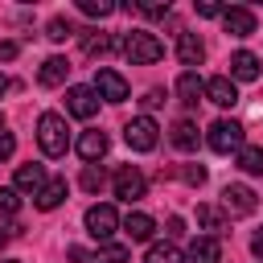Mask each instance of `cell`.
I'll return each instance as SVG.
<instances>
[{
  "instance_id": "cell-8",
  "label": "cell",
  "mask_w": 263,
  "mask_h": 263,
  "mask_svg": "<svg viewBox=\"0 0 263 263\" xmlns=\"http://www.w3.org/2000/svg\"><path fill=\"white\" fill-rule=\"evenodd\" d=\"M255 189H247V185H226L222 189V214H230V218H247V214H255Z\"/></svg>"
},
{
  "instance_id": "cell-16",
  "label": "cell",
  "mask_w": 263,
  "mask_h": 263,
  "mask_svg": "<svg viewBox=\"0 0 263 263\" xmlns=\"http://www.w3.org/2000/svg\"><path fill=\"white\" fill-rule=\"evenodd\" d=\"M205 99V82L197 78V70H185L181 78H177V103H185V107H197Z\"/></svg>"
},
{
  "instance_id": "cell-32",
  "label": "cell",
  "mask_w": 263,
  "mask_h": 263,
  "mask_svg": "<svg viewBox=\"0 0 263 263\" xmlns=\"http://www.w3.org/2000/svg\"><path fill=\"white\" fill-rule=\"evenodd\" d=\"M181 181H185V185H201V181H205V168H201V164H185V168H181Z\"/></svg>"
},
{
  "instance_id": "cell-29",
  "label": "cell",
  "mask_w": 263,
  "mask_h": 263,
  "mask_svg": "<svg viewBox=\"0 0 263 263\" xmlns=\"http://www.w3.org/2000/svg\"><path fill=\"white\" fill-rule=\"evenodd\" d=\"M16 210H21V193H16L12 185H8V189H0V218H12Z\"/></svg>"
},
{
  "instance_id": "cell-33",
  "label": "cell",
  "mask_w": 263,
  "mask_h": 263,
  "mask_svg": "<svg viewBox=\"0 0 263 263\" xmlns=\"http://www.w3.org/2000/svg\"><path fill=\"white\" fill-rule=\"evenodd\" d=\"M16 152V140H12V132H0V160H8Z\"/></svg>"
},
{
  "instance_id": "cell-37",
  "label": "cell",
  "mask_w": 263,
  "mask_h": 263,
  "mask_svg": "<svg viewBox=\"0 0 263 263\" xmlns=\"http://www.w3.org/2000/svg\"><path fill=\"white\" fill-rule=\"evenodd\" d=\"M70 259H74V263H90V251H86V247H70Z\"/></svg>"
},
{
  "instance_id": "cell-35",
  "label": "cell",
  "mask_w": 263,
  "mask_h": 263,
  "mask_svg": "<svg viewBox=\"0 0 263 263\" xmlns=\"http://www.w3.org/2000/svg\"><path fill=\"white\" fill-rule=\"evenodd\" d=\"M16 49H21L16 41H0V62H12V58H16Z\"/></svg>"
},
{
  "instance_id": "cell-43",
  "label": "cell",
  "mask_w": 263,
  "mask_h": 263,
  "mask_svg": "<svg viewBox=\"0 0 263 263\" xmlns=\"http://www.w3.org/2000/svg\"><path fill=\"white\" fill-rule=\"evenodd\" d=\"M8 263H16V259H8Z\"/></svg>"
},
{
  "instance_id": "cell-15",
  "label": "cell",
  "mask_w": 263,
  "mask_h": 263,
  "mask_svg": "<svg viewBox=\"0 0 263 263\" xmlns=\"http://www.w3.org/2000/svg\"><path fill=\"white\" fill-rule=\"evenodd\" d=\"M205 99L218 103V107H234V103H238V86H234V78H230V74L210 78V82H205Z\"/></svg>"
},
{
  "instance_id": "cell-30",
  "label": "cell",
  "mask_w": 263,
  "mask_h": 263,
  "mask_svg": "<svg viewBox=\"0 0 263 263\" xmlns=\"http://www.w3.org/2000/svg\"><path fill=\"white\" fill-rule=\"evenodd\" d=\"M132 8L144 12V16H168V0H136Z\"/></svg>"
},
{
  "instance_id": "cell-11",
  "label": "cell",
  "mask_w": 263,
  "mask_h": 263,
  "mask_svg": "<svg viewBox=\"0 0 263 263\" xmlns=\"http://www.w3.org/2000/svg\"><path fill=\"white\" fill-rule=\"evenodd\" d=\"M259 74H263V62H259L251 49L230 53V78H234V82H255Z\"/></svg>"
},
{
  "instance_id": "cell-10",
  "label": "cell",
  "mask_w": 263,
  "mask_h": 263,
  "mask_svg": "<svg viewBox=\"0 0 263 263\" xmlns=\"http://www.w3.org/2000/svg\"><path fill=\"white\" fill-rule=\"evenodd\" d=\"M222 29H226L230 37H251V33H255V12L230 4V8H222Z\"/></svg>"
},
{
  "instance_id": "cell-4",
  "label": "cell",
  "mask_w": 263,
  "mask_h": 263,
  "mask_svg": "<svg viewBox=\"0 0 263 263\" xmlns=\"http://www.w3.org/2000/svg\"><path fill=\"white\" fill-rule=\"evenodd\" d=\"M82 222H86V234H90V238H99L103 247H107V242H111V234L123 226V222H119V214H115V205H107V201L90 205Z\"/></svg>"
},
{
  "instance_id": "cell-27",
  "label": "cell",
  "mask_w": 263,
  "mask_h": 263,
  "mask_svg": "<svg viewBox=\"0 0 263 263\" xmlns=\"http://www.w3.org/2000/svg\"><path fill=\"white\" fill-rule=\"evenodd\" d=\"M103 185H107L103 164H82V189H86V193H99Z\"/></svg>"
},
{
  "instance_id": "cell-34",
  "label": "cell",
  "mask_w": 263,
  "mask_h": 263,
  "mask_svg": "<svg viewBox=\"0 0 263 263\" xmlns=\"http://www.w3.org/2000/svg\"><path fill=\"white\" fill-rule=\"evenodd\" d=\"M197 16H222V4H214V0H197Z\"/></svg>"
},
{
  "instance_id": "cell-24",
  "label": "cell",
  "mask_w": 263,
  "mask_h": 263,
  "mask_svg": "<svg viewBox=\"0 0 263 263\" xmlns=\"http://www.w3.org/2000/svg\"><path fill=\"white\" fill-rule=\"evenodd\" d=\"M90 263H132V251L119 247V242H107V247H99L90 255Z\"/></svg>"
},
{
  "instance_id": "cell-39",
  "label": "cell",
  "mask_w": 263,
  "mask_h": 263,
  "mask_svg": "<svg viewBox=\"0 0 263 263\" xmlns=\"http://www.w3.org/2000/svg\"><path fill=\"white\" fill-rule=\"evenodd\" d=\"M181 230H185V222H181V218H168V234H173V238H177V234H181Z\"/></svg>"
},
{
  "instance_id": "cell-36",
  "label": "cell",
  "mask_w": 263,
  "mask_h": 263,
  "mask_svg": "<svg viewBox=\"0 0 263 263\" xmlns=\"http://www.w3.org/2000/svg\"><path fill=\"white\" fill-rule=\"evenodd\" d=\"M160 103H164V90H148V95H144V107H148V111L160 107Z\"/></svg>"
},
{
  "instance_id": "cell-28",
  "label": "cell",
  "mask_w": 263,
  "mask_h": 263,
  "mask_svg": "<svg viewBox=\"0 0 263 263\" xmlns=\"http://www.w3.org/2000/svg\"><path fill=\"white\" fill-rule=\"evenodd\" d=\"M78 8H82L86 16H111L119 4H115V0H78Z\"/></svg>"
},
{
  "instance_id": "cell-1",
  "label": "cell",
  "mask_w": 263,
  "mask_h": 263,
  "mask_svg": "<svg viewBox=\"0 0 263 263\" xmlns=\"http://www.w3.org/2000/svg\"><path fill=\"white\" fill-rule=\"evenodd\" d=\"M37 144H41V152H45V156H66V148H70V127H66V115L45 111V115L37 119Z\"/></svg>"
},
{
  "instance_id": "cell-18",
  "label": "cell",
  "mask_w": 263,
  "mask_h": 263,
  "mask_svg": "<svg viewBox=\"0 0 263 263\" xmlns=\"http://www.w3.org/2000/svg\"><path fill=\"white\" fill-rule=\"evenodd\" d=\"M119 230H123L132 242H148V238H152V230H156V222H152L144 210H132V214L123 218V226H119Z\"/></svg>"
},
{
  "instance_id": "cell-14",
  "label": "cell",
  "mask_w": 263,
  "mask_h": 263,
  "mask_svg": "<svg viewBox=\"0 0 263 263\" xmlns=\"http://www.w3.org/2000/svg\"><path fill=\"white\" fill-rule=\"evenodd\" d=\"M177 62L181 66H201L205 62V45H201V37L197 33H177Z\"/></svg>"
},
{
  "instance_id": "cell-31",
  "label": "cell",
  "mask_w": 263,
  "mask_h": 263,
  "mask_svg": "<svg viewBox=\"0 0 263 263\" xmlns=\"http://www.w3.org/2000/svg\"><path fill=\"white\" fill-rule=\"evenodd\" d=\"M45 37H49V41H66V37H74V29H70V21L53 16V21L45 25Z\"/></svg>"
},
{
  "instance_id": "cell-12",
  "label": "cell",
  "mask_w": 263,
  "mask_h": 263,
  "mask_svg": "<svg viewBox=\"0 0 263 263\" xmlns=\"http://www.w3.org/2000/svg\"><path fill=\"white\" fill-rule=\"evenodd\" d=\"M78 156L86 160V164H99L103 156H107V132H99V127H90V132H82L78 136Z\"/></svg>"
},
{
  "instance_id": "cell-7",
  "label": "cell",
  "mask_w": 263,
  "mask_h": 263,
  "mask_svg": "<svg viewBox=\"0 0 263 263\" xmlns=\"http://www.w3.org/2000/svg\"><path fill=\"white\" fill-rule=\"evenodd\" d=\"M144 189H148V181H144V173H140L136 164H123V168L115 173V197H119V201L132 205V201L144 197Z\"/></svg>"
},
{
  "instance_id": "cell-23",
  "label": "cell",
  "mask_w": 263,
  "mask_h": 263,
  "mask_svg": "<svg viewBox=\"0 0 263 263\" xmlns=\"http://www.w3.org/2000/svg\"><path fill=\"white\" fill-rule=\"evenodd\" d=\"M144 263H185V255H181L177 242H152L148 255H144Z\"/></svg>"
},
{
  "instance_id": "cell-17",
  "label": "cell",
  "mask_w": 263,
  "mask_h": 263,
  "mask_svg": "<svg viewBox=\"0 0 263 263\" xmlns=\"http://www.w3.org/2000/svg\"><path fill=\"white\" fill-rule=\"evenodd\" d=\"M45 181H49V177H45V168H41V164H21V168H16V185H12V189H16V193H33V197H37V193L45 189Z\"/></svg>"
},
{
  "instance_id": "cell-42",
  "label": "cell",
  "mask_w": 263,
  "mask_h": 263,
  "mask_svg": "<svg viewBox=\"0 0 263 263\" xmlns=\"http://www.w3.org/2000/svg\"><path fill=\"white\" fill-rule=\"evenodd\" d=\"M0 132H4V119H0Z\"/></svg>"
},
{
  "instance_id": "cell-38",
  "label": "cell",
  "mask_w": 263,
  "mask_h": 263,
  "mask_svg": "<svg viewBox=\"0 0 263 263\" xmlns=\"http://www.w3.org/2000/svg\"><path fill=\"white\" fill-rule=\"evenodd\" d=\"M251 251H255V255H259V259H263V226H259V230H255V234H251Z\"/></svg>"
},
{
  "instance_id": "cell-21",
  "label": "cell",
  "mask_w": 263,
  "mask_h": 263,
  "mask_svg": "<svg viewBox=\"0 0 263 263\" xmlns=\"http://www.w3.org/2000/svg\"><path fill=\"white\" fill-rule=\"evenodd\" d=\"M37 201V210H58L62 201H66V181L62 177H53V181H45V189L33 197Z\"/></svg>"
},
{
  "instance_id": "cell-3",
  "label": "cell",
  "mask_w": 263,
  "mask_h": 263,
  "mask_svg": "<svg viewBox=\"0 0 263 263\" xmlns=\"http://www.w3.org/2000/svg\"><path fill=\"white\" fill-rule=\"evenodd\" d=\"M205 144L214 148V152H242L247 148V127L238 123V119H214L210 123V132H205Z\"/></svg>"
},
{
  "instance_id": "cell-26",
  "label": "cell",
  "mask_w": 263,
  "mask_h": 263,
  "mask_svg": "<svg viewBox=\"0 0 263 263\" xmlns=\"http://www.w3.org/2000/svg\"><path fill=\"white\" fill-rule=\"evenodd\" d=\"M238 168L251 173V177H259V173H263V148H251V144H247V148L238 152Z\"/></svg>"
},
{
  "instance_id": "cell-25",
  "label": "cell",
  "mask_w": 263,
  "mask_h": 263,
  "mask_svg": "<svg viewBox=\"0 0 263 263\" xmlns=\"http://www.w3.org/2000/svg\"><path fill=\"white\" fill-rule=\"evenodd\" d=\"M119 45H123V41H111L107 33H86V37H82V49H86L90 58H95V53H111V49H119Z\"/></svg>"
},
{
  "instance_id": "cell-41",
  "label": "cell",
  "mask_w": 263,
  "mask_h": 263,
  "mask_svg": "<svg viewBox=\"0 0 263 263\" xmlns=\"http://www.w3.org/2000/svg\"><path fill=\"white\" fill-rule=\"evenodd\" d=\"M4 90H8V78H4V74H0V95H4Z\"/></svg>"
},
{
  "instance_id": "cell-6",
  "label": "cell",
  "mask_w": 263,
  "mask_h": 263,
  "mask_svg": "<svg viewBox=\"0 0 263 263\" xmlns=\"http://www.w3.org/2000/svg\"><path fill=\"white\" fill-rule=\"evenodd\" d=\"M95 90H99L103 103H123V99L132 95L127 78H123L119 70H111V66H99V70H95Z\"/></svg>"
},
{
  "instance_id": "cell-22",
  "label": "cell",
  "mask_w": 263,
  "mask_h": 263,
  "mask_svg": "<svg viewBox=\"0 0 263 263\" xmlns=\"http://www.w3.org/2000/svg\"><path fill=\"white\" fill-rule=\"evenodd\" d=\"M168 140H173V148H181V152H193V148H197V123H189V119H177Z\"/></svg>"
},
{
  "instance_id": "cell-13",
  "label": "cell",
  "mask_w": 263,
  "mask_h": 263,
  "mask_svg": "<svg viewBox=\"0 0 263 263\" xmlns=\"http://www.w3.org/2000/svg\"><path fill=\"white\" fill-rule=\"evenodd\" d=\"M185 263H222V242L210 234H197L185 251Z\"/></svg>"
},
{
  "instance_id": "cell-40",
  "label": "cell",
  "mask_w": 263,
  "mask_h": 263,
  "mask_svg": "<svg viewBox=\"0 0 263 263\" xmlns=\"http://www.w3.org/2000/svg\"><path fill=\"white\" fill-rule=\"evenodd\" d=\"M8 238H12V230H8V226H0V251L8 247Z\"/></svg>"
},
{
  "instance_id": "cell-19",
  "label": "cell",
  "mask_w": 263,
  "mask_h": 263,
  "mask_svg": "<svg viewBox=\"0 0 263 263\" xmlns=\"http://www.w3.org/2000/svg\"><path fill=\"white\" fill-rule=\"evenodd\" d=\"M66 74H70V62L53 53V58H45V62H41L37 82H41V86H62V82H66Z\"/></svg>"
},
{
  "instance_id": "cell-20",
  "label": "cell",
  "mask_w": 263,
  "mask_h": 263,
  "mask_svg": "<svg viewBox=\"0 0 263 263\" xmlns=\"http://www.w3.org/2000/svg\"><path fill=\"white\" fill-rule=\"evenodd\" d=\"M197 226H201L210 238H218V234H226V214H222L218 205H197Z\"/></svg>"
},
{
  "instance_id": "cell-9",
  "label": "cell",
  "mask_w": 263,
  "mask_h": 263,
  "mask_svg": "<svg viewBox=\"0 0 263 263\" xmlns=\"http://www.w3.org/2000/svg\"><path fill=\"white\" fill-rule=\"evenodd\" d=\"M66 111H70L74 119H90V115L99 111V90H95V86H70V90H66Z\"/></svg>"
},
{
  "instance_id": "cell-2",
  "label": "cell",
  "mask_w": 263,
  "mask_h": 263,
  "mask_svg": "<svg viewBox=\"0 0 263 263\" xmlns=\"http://www.w3.org/2000/svg\"><path fill=\"white\" fill-rule=\"evenodd\" d=\"M123 58L132 62V66H152V62H160L164 58V45H160V37L156 33H144V29H132L127 37H123Z\"/></svg>"
},
{
  "instance_id": "cell-5",
  "label": "cell",
  "mask_w": 263,
  "mask_h": 263,
  "mask_svg": "<svg viewBox=\"0 0 263 263\" xmlns=\"http://www.w3.org/2000/svg\"><path fill=\"white\" fill-rule=\"evenodd\" d=\"M123 140H127V148H132V152H152V148H156V140H160V127H156V119H152V115H136V119L123 127Z\"/></svg>"
}]
</instances>
